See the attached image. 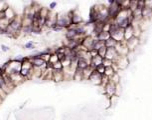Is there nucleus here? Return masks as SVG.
I'll list each match as a JSON object with an SVG mask.
<instances>
[{"instance_id": "nucleus-1", "label": "nucleus", "mask_w": 152, "mask_h": 120, "mask_svg": "<svg viewBox=\"0 0 152 120\" xmlns=\"http://www.w3.org/2000/svg\"><path fill=\"white\" fill-rule=\"evenodd\" d=\"M132 20H133L132 12L129 9H121L119 11V13L117 14V16L114 18L113 22L120 28L124 29V28L131 25Z\"/></svg>"}, {"instance_id": "nucleus-2", "label": "nucleus", "mask_w": 152, "mask_h": 120, "mask_svg": "<svg viewBox=\"0 0 152 120\" xmlns=\"http://www.w3.org/2000/svg\"><path fill=\"white\" fill-rule=\"evenodd\" d=\"M56 25L63 29H68L72 25V10L66 13H59L57 16Z\"/></svg>"}, {"instance_id": "nucleus-3", "label": "nucleus", "mask_w": 152, "mask_h": 120, "mask_svg": "<svg viewBox=\"0 0 152 120\" xmlns=\"http://www.w3.org/2000/svg\"><path fill=\"white\" fill-rule=\"evenodd\" d=\"M109 34L112 39H114L117 43L124 41V29L120 28L113 22V20L110 23V28H109Z\"/></svg>"}, {"instance_id": "nucleus-4", "label": "nucleus", "mask_w": 152, "mask_h": 120, "mask_svg": "<svg viewBox=\"0 0 152 120\" xmlns=\"http://www.w3.org/2000/svg\"><path fill=\"white\" fill-rule=\"evenodd\" d=\"M32 69L33 65L26 56L24 59V61L21 63V71H20V75L24 77L25 79H31L32 77Z\"/></svg>"}, {"instance_id": "nucleus-5", "label": "nucleus", "mask_w": 152, "mask_h": 120, "mask_svg": "<svg viewBox=\"0 0 152 120\" xmlns=\"http://www.w3.org/2000/svg\"><path fill=\"white\" fill-rule=\"evenodd\" d=\"M121 10L117 0L116 1H111L108 2V6H107V12H108V17H109V20H114V18L117 16V14L119 13V11Z\"/></svg>"}, {"instance_id": "nucleus-6", "label": "nucleus", "mask_w": 152, "mask_h": 120, "mask_svg": "<svg viewBox=\"0 0 152 120\" xmlns=\"http://www.w3.org/2000/svg\"><path fill=\"white\" fill-rule=\"evenodd\" d=\"M57 16H58V13L50 10L49 11V14H48V16L46 17V20H45V27L46 28H49V29H52L56 25Z\"/></svg>"}, {"instance_id": "nucleus-7", "label": "nucleus", "mask_w": 152, "mask_h": 120, "mask_svg": "<svg viewBox=\"0 0 152 120\" xmlns=\"http://www.w3.org/2000/svg\"><path fill=\"white\" fill-rule=\"evenodd\" d=\"M94 37L91 36V35H87L83 38V41H82V46L85 48L87 51H91L93 49V43H94Z\"/></svg>"}, {"instance_id": "nucleus-8", "label": "nucleus", "mask_w": 152, "mask_h": 120, "mask_svg": "<svg viewBox=\"0 0 152 120\" xmlns=\"http://www.w3.org/2000/svg\"><path fill=\"white\" fill-rule=\"evenodd\" d=\"M115 50H116V52H117V54L119 56H127L128 53H129L127 45H126V41L118 42L116 47H115Z\"/></svg>"}, {"instance_id": "nucleus-9", "label": "nucleus", "mask_w": 152, "mask_h": 120, "mask_svg": "<svg viewBox=\"0 0 152 120\" xmlns=\"http://www.w3.org/2000/svg\"><path fill=\"white\" fill-rule=\"evenodd\" d=\"M104 90H105V94L107 96L109 99L116 95V85L114 83L110 82V81L104 87Z\"/></svg>"}, {"instance_id": "nucleus-10", "label": "nucleus", "mask_w": 152, "mask_h": 120, "mask_svg": "<svg viewBox=\"0 0 152 120\" xmlns=\"http://www.w3.org/2000/svg\"><path fill=\"white\" fill-rule=\"evenodd\" d=\"M115 64V66L117 67L118 70H123L129 64V60L126 56H118V58L115 60V62H113Z\"/></svg>"}, {"instance_id": "nucleus-11", "label": "nucleus", "mask_w": 152, "mask_h": 120, "mask_svg": "<svg viewBox=\"0 0 152 120\" xmlns=\"http://www.w3.org/2000/svg\"><path fill=\"white\" fill-rule=\"evenodd\" d=\"M139 44H140V39L136 38V37H132L128 41H126V45H127L128 50L131 51V52H133L136 49V48L139 46Z\"/></svg>"}, {"instance_id": "nucleus-12", "label": "nucleus", "mask_w": 152, "mask_h": 120, "mask_svg": "<svg viewBox=\"0 0 152 120\" xmlns=\"http://www.w3.org/2000/svg\"><path fill=\"white\" fill-rule=\"evenodd\" d=\"M118 54L115 50V48H107V50H106V59H108L112 62H115V60L118 58Z\"/></svg>"}, {"instance_id": "nucleus-13", "label": "nucleus", "mask_w": 152, "mask_h": 120, "mask_svg": "<svg viewBox=\"0 0 152 120\" xmlns=\"http://www.w3.org/2000/svg\"><path fill=\"white\" fill-rule=\"evenodd\" d=\"M101 77H103V75L98 74L95 70H93L92 73H91V75L90 78H89V80H90L92 84H94V85H100V84H101Z\"/></svg>"}, {"instance_id": "nucleus-14", "label": "nucleus", "mask_w": 152, "mask_h": 120, "mask_svg": "<svg viewBox=\"0 0 152 120\" xmlns=\"http://www.w3.org/2000/svg\"><path fill=\"white\" fill-rule=\"evenodd\" d=\"M83 22H84V19L81 16V14H79L77 10H72V24L78 25V24H81Z\"/></svg>"}, {"instance_id": "nucleus-15", "label": "nucleus", "mask_w": 152, "mask_h": 120, "mask_svg": "<svg viewBox=\"0 0 152 120\" xmlns=\"http://www.w3.org/2000/svg\"><path fill=\"white\" fill-rule=\"evenodd\" d=\"M9 77H10V80H11V82L14 84V86H15V87H16V86H18V85H20L21 83H23L25 80H26L24 77H22V76L20 75V73L10 75Z\"/></svg>"}, {"instance_id": "nucleus-16", "label": "nucleus", "mask_w": 152, "mask_h": 120, "mask_svg": "<svg viewBox=\"0 0 152 120\" xmlns=\"http://www.w3.org/2000/svg\"><path fill=\"white\" fill-rule=\"evenodd\" d=\"M52 80L55 82H61L64 80L63 70H52Z\"/></svg>"}, {"instance_id": "nucleus-17", "label": "nucleus", "mask_w": 152, "mask_h": 120, "mask_svg": "<svg viewBox=\"0 0 152 120\" xmlns=\"http://www.w3.org/2000/svg\"><path fill=\"white\" fill-rule=\"evenodd\" d=\"M103 61H104V58L103 57H100L99 55H96L94 57H92L91 59V63H90V66L92 67L93 69H95L97 66L101 65L103 64Z\"/></svg>"}, {"instance_id": "nucleus-18", "label": "nucleus", "mask_w": 152, "mask_h": 120, "mask_svg": "<svg viewBox=\"0 0 152 120\" xmlns=\"http://www.w3.org/2000/svg\"><path fill=\"white\" fill-rule=\"evenodd\" d=\"M16 16H17V14H16L15 10H14L13 8H11L10 6L5 10V18H6L7 20H9V22L12 21Z\"/></svg>"}, {"instance_id": "nucleus-19", "label": "nucleus", "mask_w": 152, "mask_h": 120, "mask_svg": "<svg viewBox=\"0 0 152 120\" xmlns=\"http://www.w3.org/2000/svg\"><path fill=\"white\" fill-rule=\"evenodd\" d=\"M152 17V9L149 8V7H146L144 5V7L142 8V19L144 21L150 19Z\"/></svg>"}, {"instance_id": "nucleus-20", "label": "nucleus", "mask_w": 152, "mask_h": 120, "mask_svg": "<svg viewBox=\"0 0 152 120\" xmlns=\"http://www.w3.org/2000/svg\"><path fill=\"white\" fill-rule=\"evenodd\" d=\"M90 63H91V62H90L89 60H86V59H84V58H79V59H78V63H77V68L84 70V69H86L87 67L90 66Z\"/></svg>"}, {"instance_id": "nucleus-21", "label": "nucleus", "mask_w": 152, "mask_h": 120, "mask_svg": "<svg viewBox=\"0 0 152 120\" xmlns=\"http://www.w3.org/2000/svg\"><path fill=\"white\" fill-rule=\"evenodd\" d=\"M133 36V30H132V26H128L124 28V41H128L129 39H131Z\"/></svg>"}, {"instance_id": "nucleus-22", "label": "nucleus", "mask_w": 152, "mask_h": 120, "mask_svg": "<svg viewBox=\"0 0 152 120\" xmlns=\"http://www.w3.org/2000/svg\"><path fill=\"white\" fill-rule=\"evenodd\" d=\"M73 80H76V81L84 80V75H83V70L82 69L77 68L75 70V73H74V76H73Z\"/></svg>"}, {"instance_id": "nucleus-23", "label": "nucleus", "mask_w": 152, "mask_h": 120, "mask_svg": "<svg viewBox=\"0 0 152 120\" xmlns=\"http://www.w3.org/2000/svg\"><path fill=\"white\" fill-rule=\"evenodd\" d=\"M95 38H96L97 40H100V41H104V42H106L107 39H109V38H110V34H109V32L101 31L99 34H97V35L95 36Z\"/></svg>"}, {"instance_id": "nucleus-24", "label": "nucleus", "mask_w": 152, "mask_h": 120, "mask_svg": "<svg viewBox=\"0 0 152 120\" xmlns=\"http://www.w3.org/2000/svg\"><path fill=\"white\" fill-rule=\"evenodd\" d=\"M93 70H94V69H93L92 67H91V66H89V67H87L86 69L83 70L84 80H89V78H90V76L91 75V73H92V71H93Z\"/></svg>"}, {"instance_id": "nucleus-25", "label": "nucleus", "mask_w": 152, "mask_h": 120, "mask_svg": "<svg viewBox=\"0 0 152 120\" xmlns=\"http://www.w3.org/2000/svg\"><path fill=\"white\" fill-rule=\"evenodd\" d=\"M32 25H33V18L22 15V27L23 26H32Z\"/></svg>"}, {"instance_id": "nucleus-26", "label": "nucleus", "mask_w": 152, "mask_h": 120, "mask_svg": "<svg viewBox=\"0 0 152 120\" xmlns=\"http://www.w3.org/2000/svg\"><path fill=\"white\" fill-rule=\"evenodd\" d=\"M21 34L22 35H32L33 34V26H23L22 30H21Z\"/></svg>"}, {"instance_id": "nucleus-27", "label": "nucleus", "mask_w": 152, "mask_h": 120, "mask_svg": "<svg viewBox=\"0 0 152 120\" xmlns=\"http://www.w3.org/2000/svg\"><path fill=\"white\" fill-rule=\"evenodd\" d=\"M105 45H106V48H115L116 45H117V42H116L114 39H112V38L110 37L109 39H107V40L105 42Z\"/></svg>"}, {"instance_id": "nucleus-28", "label": "nucleus", "mask_w": 152, "mask_h": 120, "mask_svg": "<svg viewBox=\"0 0 152 120\" xmlns=\"http://www.w3.org/2000/svg\"><path fill=\"white\" fill-rule=\"evenodd\" d=\"M105 46H106V45H105V42H104V41L97 40L96 38L94 39V43H93V49H94V50L98 51L100 48H103V47H105Z\"/></svg>"}, {"instance_id": "nucleus-29", "label": "nucleus", "mask_w": 152, "mask_h": 120, "mask_svg": "<svg viewBox=\"0 0 152 120\" xmlns=\"http://www.w3.org/2000/svg\"><path fill=\"white\" fill-rule=\"evenodd\" d=\"M8 25H9V20H7L6 18L0 19V30H6Z\"/></svg>"}, {"instance_id": "nucleus-30", "label": "nucleus", "mask_w": 152, "mask_h": 120, "mask_svg": "<svg viewBox=\"0 0 152 120\" xmlns=\"http://www.w3.org/2000/svg\"><path fill=\"white\" fill-rule=\"evenodd\" d=\"M114 73H116V72L114 71V69L112 68V66H111V67H106V70H105V75H106V77H108V78L112 77Z\"/></svg>"}, {"instance_id": "nucleus-31", "label": "nucleus", "mask_w": 152, "mask_h": 120, "mask_svg": "<svg viewBox=\"0 0 152 120\" xmlns=\"http://www.w3.org/2000/svg\"><path fill=\"white\" fill-rule=\"evenodd\" d=\"M109 81H110V82H112V83H114L115 85L119 84V82H120V76H119V74L117 73V72L113 74V76H112V77H110V78H109Z\"/></svg>"}, {"instance_id": "nucleus-32", "label": "nucleus", "mask_w": 152, "mask_h": 120, "mask_svg": "<svg viewBox=\"0 0 152 120\" xmlns=\"http://www.w3.org/2000/svg\"><path fill=\"white\" fill-rule=\"evenodd\" d=\"M23 46L25 49H27V50H35V42L34 41H28Z\"/></svg>"}, {"instance_id": "nucleus-33", "label": "nucleus", "mask_w": 152, "mask_h": 120, "mask_svg": "<svg viewBox=\"0 0 152 120\" xmlns=\"http://www.w3.org/2000/svg\"><path fill=\"white\" fill-rule=\"evenodd\" d=\"M9 7L8 3L3 0H0V12H5V10Z\"/></svg>"}, {"instance_id": "nucleus-34", "label": "nucleus", "mask_w": 152, "mask_h": 120, "mask_svg": "<svg viewBox=\"0 0 152 120\" xmlns=\"http://www.w3.org/2000/svg\"><path fill=\"white\" fill-rule=\"evenodd\" d=\"M51 68H52V70H63V65H62L61 61H58L55 64L51 65Z\"/></svg>"}, {"instance_id": "nucleus-35", "label": "nucleus", "mask_w": 152, "mask_h": 120, "mask_svg": "<svg viewBox=\"0 0 152 120\" xmlns=\"http://www.w3.org/2000/svg\"><path fill=\"white\" fill-rule=\"evenodd\" d=\"M98 74H100V75H105V70H106V67L101 64V65H99V66H97L95 69H94Z\"/></svg>"}, {"instance_id": "nucleus-36", "label": "nucleus", "mask_w": 152, "mask_h": 120, "mask_svg": "<svg viewBox=\"0 0 152 120\" xmlns=\"http://www.w3.org/2000/svg\"><path fill=\"white\" fill-rule=\"evenodd\" d=\"M106 50H107V48L105 46V47H103V48H100V49L97 51V54H98L100 57L105 58V57H106Z\"/></svg>"}, {"instance_id": "nucleus-37", "label": "nucleus", "mask_w": 152, "mask_h": 120, "mask_svg": "<svg viewBox=\"0 0 152 120\" xmlns=\"http://www.w3.org/2000/svg\"><path fill=\"white\" fill-rule=\"evenodd\" d=\"M108 82H109V78L106 77V75H103V77H101V84H100V86L101 87H105Z\"/></svg>"}, {"instance_id": "nucleus-38", "label": "nucleus", "mask_w": 152, "mask_h": 120, "mask_svg": "<svg viewBox=\"0 0 152 120\" xmlns=\"http://www.w3.org/2000/svg\"><path fill=\"white\" fill-rule=\"evenodd\" d=\"M103 65H104L106 68V67H111V66L113 65V62H112V61H110V60H108V59H106V58H104Z\"/></svg>"}, {"instance_id": "nucleus-39", "label": "nucleus", "mask_w": 152, "mask_h": 120, "mask_svg": "<svg viewBox=\"0 0 152 120\" xmlns=\"http://www.w3.org/2000/svg\"><path fill=\"white\" fill-rule=\"evenodd\" d=\"M0 48H1V51H3V52H8L10 50L9 46H7L5 44H1V45H0Z\"/></svg>"}, {"instance_id": "nucleus-40", "label": "nucleus", "mask_w": 152, "mask_h": 120, "mask_svg": "<svg viewBox=\"0 0 152 120\" xmlns=\"http://www.w3.org/2000/svg\"><path fill=\"white\" fill-rule=\"evenodd\" d=\"M57 5H58V4H57V2H55V1H54V2H51V3L49 4V10H51V11H54V9L57 7Z\"/></svg>"}, {"instance_id": "nucleus-41", "label": "nucleus", "mask_w": 152, "mask_h": 120, "mask_svg": "<svg viewBox=\"0 0 152 120\" xmlns=\"http://www.w3.org/2000/svg\"><path fill=\"white\" fill-rule=\"evenodd\" d=\"M52 30H53L54 32H62V31H63V30H65V29H63L62 27H59V26L55 25V26L52 28Z\"/></svg>"}, {"instance_id": "nucleus-42", "label": "nucleus", "mask_w": 152, "mask_h": 120, "mask_svg": "<svg viewBox=\"0 0 152 120\" xmlns=\"http://www.w3.org/2000/svg\"><path fill=\"white\" fill-rule=\"evenodd\" d=\"M4 85V76L3 74H0V89H1Z\"/></svg>"}, {"instance_id": "nucleus-43", "label": "nucleus", "mask_w": 152, "mask_h": 120, "mask_svg": "<svg viewBox=\"0 0 152 120\" xmlns=\"http://www.w3.org/2000/svg\"><path fill=\"white\" fill-rule=\"evenodd\" d=\"M5 18V12H0V19Z\"/></svg>"}]
</instances>
